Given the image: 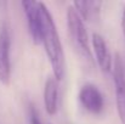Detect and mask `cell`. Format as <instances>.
Listing matches in <instances>:
<instances>
[{"instance_id": "cell-1", "label": "cell", "mask_w": 125, "mask_h": 124, "mask_svg": "<svg viewBox=\"0 0 125 124\" xmlns=\"http://www.w3.org/2000/svg\"><path fill=\"white\" fill-rule=\"evenodd\" d=\"M39 12H40V26H42V41L45 47V52L52 66L53 76L58 80H61L64 77V69H66L62 43L60 39L56 24L53 22V18L49 9L45 6V4L39 2Z\"/></svg>"}, {"instance_id": "cell-2", "label": "cell", "mask_w": 125, "mask_h": 124, "mask_svg": "<svg viewBox=\"0 0 125 124\" xmlns=\"http://www.w3.org/2000/svg\"><path fill=\"white\" fill-rule=\"evenodd\" d=\"M67 26H68L69 35L74 43V45L77 46V49L84 56L87 57V60H91L89 35H87L82 16L79 15V12L73 5L67 9Z\"/></svg>"}, {"instance_id": "cell-3", "label": "cell", "mask_w": 125, "mask_h": 124, "mask_svg": "<svg viewBox=\"0 0 125 124\" xmlns=\"http://www.w3.org/2000/svg\"><path fill=\"white\" fill-rule=\"evenodd\" d=\"M113 80L115 90L117 110L122 123L125 124V69L123 60L119 54H115L113 62Z\"/></svg>"}, {"instance_id": "cell-4", "label": "cell", "mask_w": 125, "mask_h": 124, "mask_svg": "<svg viewBox=\"0 0 125 124\" xmlns=\"http://www.w3.org/2000/svg\"><path fill=\"white\" fill-rule=\"evenodd\" d=\"M10 49H11L10 27L7 23H4L0 27V82L4 84H9L11 77Z\"/></svg>"}, {"instance_id": "cell-5", "label": "cell", "mask_w": 125, "mask_h": 124, "mask_svg": "<svg viewBox=\"0 0 125 124\" xmlns=\"http://www.w3.org/2000/svg\"><path fill=\"white\" fill-rule=\"evenodd\" d=\"M79 101L84 108L91 114H100L104 107L103 95L94 84H85L79 91Z\"/></svg>"}, {"instance_id": "cell-6", "label": "cell", "mask_w": 125, "mask_h": 124, "mask_svg": "<svg viewBox=\"0 0 125 124\" xmlns=\"http://www.w3.org/2000/svg\"><path fill=\"white\" fill-rule=\"evenodd\" d=\"M22 6L27 17V23L29 28V33L34 43L42 41V26H40V12H39V2L38 1H22Z\"/></svg>"}, {"instance_id": "cell-7", "label": "cell", "mask_w": 125, "mask_h": 124, "mask_svg": "<svg viewBox=\"0 0 125 124\" xmlns=\"http://www.w3.org/2000/svg\"><path fill=\"white\" fill-rule=\"evenodd\" d=\"M91 40H92V47L96 56V61L100 68L103 72H109L112 69V57L104 38L98 33H94Z\"/></svg>"}, {"instance_id": "cell-8", "label": "cell", "mask_w": 125, "mask_h": 124, "mask_svg": "<svg viewBox=\"0 0 125 124\" xmlns=\"http://www.w3.org/2000/svg\"><path fill=\"white\" fill-rule=\"evenodd\" d=\"M58 79L55 76H50L44 88V103L45 110L50 116H53L57 112V103H58Z\"/></svg>"}, {"instance_id": "cell-9", "label": "cell", "mask_w": 125, "mask_h": 124, "mask_svg": "<svg viewBox=\"0 0 125 124\" xmlns=\"http://www.w3.org/2000/svg\"><path fill=\"white\" fill-rule=\"evenodd\" d=\"M101 5H102L101 1H79L78 0L73 2V6L77 9L82 18L86 21H91L100 13Z\"/></svg>"}, {"instance_id": "cell-10", "label": "cell", "mask_w": 125, "mask_h": 124, "mask_svg": "<svg viewBox=\"0 0 125 124\" xmlns=\"http://www.w3.org/2000/svg\"><path fill=\"white\" fill-rule=\"evenodd\" d=\"M31 124H42V121L39 119V116L34 108H32L31 111Z\"/></svg>"}, {"instance_id": "cell-11", "label": "cell", "mask_w": 125, "mask_h": 124, "mask_svg": "<svg viewBox=\"0 0 125 124\" xmlns=\"http://www.w3.org/2000/svg\"><path fill=\"white\" fill-rule=\"evenodd\" d=\"M122 29H123V34L125 37V7L123 11V17H122Z\"/></svg>"}]
</instances>
